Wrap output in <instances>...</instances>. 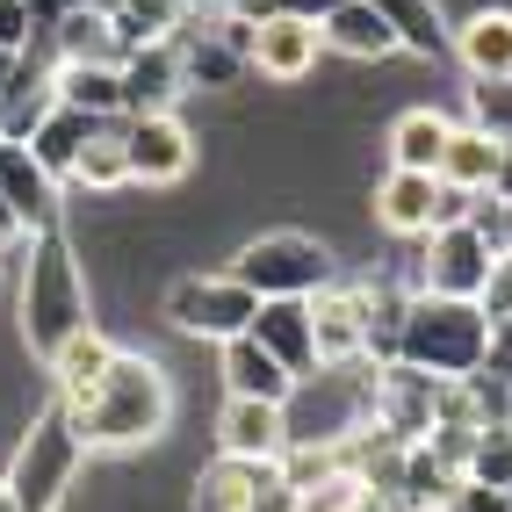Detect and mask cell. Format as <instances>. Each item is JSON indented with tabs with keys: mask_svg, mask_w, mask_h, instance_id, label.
I'll return each mask as SVG.
<instances>
[{
	"mask_svg": "<svg viewBox=\"0 0 512 512\" xmlns=\"http://www.w3.org/2000/svg\"><path fill=\"white\" fill-rule=\"evenodd\" d=\"M491 195H498V188H491ZM498 202H505V217H498V253H512V195H498Z\"/></svg>",
	"mask_w": 512,
	"mask_h": 512,
	"instance_id": "obj_41",
	"label": "cell"
},
{
	"mask_svg": "<svg viewBox=\"0 0 512 512\" xmlns=\"http://www.w3.org/2000/svg\"><path fill=\"white\" fill-rule=\"evenodd\" d=\"M123 152H130V188H174L195 174V130L174 109L123 116Z\"/></svg>",
	"mask_w": 512,
	"mask_h": 512,
	"instance_id": "obj_8",
	"label": "cell"
},
{
	"mask_svg": "<svg viewBox=\"0 0 512 512\" xmlns=\"http://www.w3.org/2000/svg\"><path fill=\"white\" fill-rule=\"evenodd\" d=\"M217 354H224V390H231V397H267V404H289V397H296V375L267 354L253 332L224 339Z\"/></svg>",
	"mask_w": 512,
	"mask_h": 512,
	"instance_id": "obj_17",
	"label": "cell"
},
{
	"mask_svg": "<svg viewBox=\"0 0 512 512\" xmlns=\"http://www.w3.org/2000/svg\"><path fill=\"white\" fill-rule=\"evenodd\" d=\"M368 311H375V289L325 282L311 296V332H318V361L325 368H347V361L368 354Z\"/></svg>",
	"mask_w": 512,
	"mask_h": 512,
	"instance_id": "obj_10",
	"label": "cell"
},
{
	"mask_svg": "<svg viewBox=\"0 0 512 512\" xmlns=\"http://www.w3.org/2000/svg\"><path fill=\"white\" fill-rule=\"evenodd\" d=\"M354 512H412L390 484H361V498H354Z\"/></svg>",
	"mask_w": 512,
	"mask_h": 512,
	"instance_id": "obj_38",
	"label": "cell"
},
{
	"mask_svg": "<svg viewBox=\"0 0 512 512\" xmlns=\"http://www.w3.org/2000/svg\"><path fill=\"white\" fill-rule=\"evenodd\" d=\"M253 339L296 375V383L325 368L318 361V332H311V296H267L260 311H253Z\"/></svg>",
	"mask_w": 512,
	"mask_h": 512,
	"instance_id": "obj_12",
	"label": "cell"
},
{
	"mask_svg": "<svg viewBox=\"0 0 512 512\" xmlns=\"http://www.w3.org/2000/svg\"><path fill=\"white\" fill-rule=\"evenodd\" d=\"M166 325L188 332V339H210V347H224V339L238 332H253V311H260V296L238 282V275H181L174 289H166Z\"/></svg>",
	"mask_w": 512,
	"mask_h": 512,
	"instance_id": "obj_6",
	"label": "cell"
},
{
	"mask_svg": "<svg viewBox=\"0 0 512 512\" xmlns=\"http://www.w3.org/2000/svg\"><path fill=\"white\" fill-rule=\"evenodd\" d=\"M246 512H303V491L289 484L282 469H267V476H260V491L246 498Z\"/></svg>",
	"mask_w": 512,
	"mask_h": 512,
	"instance_id": "obj_35",
	"label": "cell"
},
{
	"mask_svg": "<svg viewBox=\"0 0 512 512\" xmlns=\"http://www.w3.org/2000/svg\"><path fill=\"white\" fill-rule=\"evenodd\" d=\"M498 159H505L498 138H484L476 123H455V130H448V152H440V181H455V188H469V195H484V188L498 181Z\"/></svg>",
	"mask_w": 512,
	"mask_h": 512,
	"instance_id": "obj_26",
	"label": "cell"
},
{
	"mask_svg": "<svg viewBox=\"0 0 512 512\" xmlns=\"http://www.w3.org/2000/svg\"><path fill=\"white\" fill-rule=\"evenodd\" d=\"M0 512H22V505H15V491H8V484H0Z\"/></svg>",
	"mask_w": 512,
	"mask_h": 512,
	"instance_id": "obj_44",
	"label": "cell"
},
{
	"mask_svg": "<svg viewBox=\"0 0 512 512\" xmlns=\"http://www.w3.org/2000/svg\"><path fill=\"white\" fill-rule=\"evenodd\" d=\"M51 109H58V65H51V73H29V51H22L15 80L0 87V138H8V145H29V130H37Z\"/></svg>",
	"mask_w": 512,
	"mask_h": 512,
	"instance_id": "obj_21",
	"label": "cell"
},
{
	"mask_svg": "<svg viewBox=\"0 0 512 512\" xmlns=\"http://www.w3.org/2000/svg\"><path fill=\"white\" fill-rule=\"evenodd\" d=\"M484 354H491V318H484V303H476V296H426V289L404 296L390 361H412L419 375L455 383V375L484 368Z\"/></svg>",
	"mask_w": 512,
	"mask_h": 512,
	"instance_id": "obj_2",
	"label": "cell"
},
{
	"mask_svg": "<svg viewBox=\"0 0 512 512\" xmlns=\"http://www.w3.org/2000/svg\"><path fill=\"white\" fill-rule=\"evenodd\" d=\"M58 174L29 152V145H0V195H8V210L22 217V231H44L58 224Z\"/></svg>",
	"mask_w": 512,
	"mask_h": 512,
	"instance_id": "obj_14",
	"label": "cell"
},
{
	"mask_svg": "<svg viewBox=\"0 0 512 512\" xmlns=\"http://www.w3.org/2000/svg\"><path fill=\"white\" fill-rule=\"evenodd\" d=\"M101 123H109V116H87V109H73V101H58V109H51L37 130H29V152H37L51 174L65 181V174H73V159H80V145L94 138Z\"/></svg>",
	"mask_w": 512,
	"mask_h": 512,
	"instance_id": "obj_25",
	"label": "cell"
},
{
	"mask_svg": "<svg viewBox=\"0 0 512 512\" xmlns=\"http://www.w3.org/2000/svg\"><path fill=\"white\" fill-rule=\"evenodd\" d=\"M80 462H87V440H80L73 412L51 397L44 412L29 419L22 448H15V462H8V491H15V505H22V512H58L65 491L80 484Z\"/></svg>",
	"mask_w": 512,
	"mask_h": 512,
	"instance_id": "obj_4",
	"label": "cell"
},
{
	"mask_svg": "<svg viewBox=\"0 0 512 512\" xmlns=\"http://www.w3.org/2000/svg\"><path fill=\"white\" fill-rule=\"evenodd\" d=\"M37 8H29V0H0V51H29L37 44Z\"/></svg>",
	"mask_w": 512,
	"mask_h": 512,
	"instance_id": "obj_33",
	"label": "cell"
},
{
	"mask_svg": "<svg viewBox=\"0 0 512 512\" xmlns=\"http://www.w3.org/2000/svg\"><path fill=\"white\" fill-rule=\"evenodd\" d=\"M224 275H238L260 303L267 296H318L325 282H339L325 238H311V231H260V238H246Z\"/></svg>",
	"mask_w": 512,
	"mask_h": 512,
	"instance_id": "obj_5",
	"label": "cell"
},
{
	"mask_svg": "<svg viewBox=\"0 0 512 512\" xmlns=\"http://www.w3.org/2000/svg\"><path fill=\"white\" fill-rule=\"evenodd\" d=\"M87 440V455H123V448H152V440L166 433V419H174V383H166V368L152 354H123L101 368V383L65 404Z\"/></svg>",
	"mask_w": 512,
	"mask_h": 512,
	"instance_id": "obj_1",
	"label": "cell"
},
{
	"mask_svg": "<svg viewBox=\"0 0 512 512\" xmlns=\"http://www.w3.org/2000/svg\"><path fill=\"white\" fill-rule=\"evenodd\" d=\"M116 73H123V116H159V109H174V101L188 94V73H181L174 37L130 44Z\"/></svg>",
	"mask_w": 512,
	"mask_h": 512,
	"instance_id": "obj_11",
	"label": "cell"
},
{
	"mask_svg": "<svg viewBox=\"0 0 512 512\" xmlns=\"http://www.w3.org/2000/svg\"><path fill=\"white\" fill-rule=\"evenodd\" d=\"M484 368H498L505 383H512V318H505V325H491V354H484Z\"/></svg>",
	"mask_w": 512,
	"mask_h": 512,
	"instance_id": "obj_39",
	"label": "cell"
},
{
	"mask_svg": "<svg viewBox=\"0 0 512 512\" xmlns=\"http://www.w3.org/2000/svg\"><path fill=\"white\" fill-rule=\"evenodd\" d=\"M80 325H94L80 253L58 224H44V231H29V260H22V339H29L37 361H51Z\"/></svg>",
	"mask_w": 512,
	"mask_h": 512,
	"instance_id": "obj_3",
	"label": "cell"
},
{
	"mask_svg": "<svg viewBox=\"0 0 512 512\" xmlns=\"http://www.w3.org/2000/svg\"><path fill=\"white\" fill-rule=\"evenodd\" d=\"M462 476H469V484H498V491H505V476H512V419H498V426H476Z\"/></svg>",
	"mask_w": 512,
	"mask_h": 512,
	"instance_id": "obj_31",
	"label": "cell"
},
{
	"mask_svg": "<svg viewBox=\"0 0 512 512\" xmlns=\"http://www.w3.org/2000/svg\"><path fill=\"white\" fill-rule=\"evenodd\" d=\"M375 15L390 22L397 51H412V58H448L455 51V29L440 15V0H375Z\"/></svg>",
	"mask_w": 512,
	"mask_h": 512,
	"instance_id": "obj_22",
	"label": "cell"
},
{
	"mask_svg": "<svg viewBox=\"0 0 512 512\" xmlns=\"http://www.w3.org/2000/svg\"><path fill=\"white\" fill-rule=\"evenodd\" d=\"M0 145H8V138H0Z\"/></svg>",
	"mask_w": 512,
	"mask_h": 512,
	"instance_id": "obj_46",
	"label": "cell"
},
{
	"mask_svg": "<svg viewBox=\"0 0 512 512\" xmlns=\"http://www.w3.org/2000/svg\"><path fill=\"white\" fill-rule=\"evenodd\" d=\"M505 491H512V476H505Z\"/></svg>",
	"mask_w": 512,
	"mask_h": 512,
	"instance_id": "obj_45",
	"label": "cell"
},
{
	"mask_svg": "<svg viewBox=\"0 0 512 512\" xmlns=\"http://www.w3.org/2000/svg\"><path fill=\"white\" fill-rule=\"evenodd\" d=\"M58 65H123V29H116V15L109 8H87V0H73L58 22Z\"/></svg>",
	"mask_w": 512,
	"mask_h": 512,
	"instance_id": "obj_16",
	"label": "cell"
},
{
	"mask_svg": "<svg viewBox=\"0 0 512 512\" xmlns=\"http://www.w3.org/2000/svg\"><path fill=\"white\" fill-rule=\"evenodd\" d=\"M448 116L440 109H404L390 123V166H412V174H440V152H448Z\"/></svg>",
	"mask_w": 512,
	"mask_h": 512,
	"instance_id": "obj_27",
	"label": "cell"
},
{
	"mask_svg": "<svg viewBox=\"0 0 512 512\" xmlns=\"http://www.w3.org/2000/svg\"><path fill=\"white\" fill-rule=\"evenodd\" d=\"M318 22H303V15H253V73L260 80H275V87H296V80H311L318 73Z\"/></svg>",
	"mask_w": 512,
	"mask_h": 512,
	"instance_id": "obj_9",
	"label": "cell"
},
{
	"mask_svg": "<svg viewBox=\"0 0 512 512\" xmlns=\"http://www.w3.org/2000/svg\"><path fill=\"white\" fill-rule=\"evenodd\" d=\"M433 202H440V174L390 166L383 188H375V224H383L390 238H426L433 231Z\"/></svg>",
	"mask_w": 512,
	"mask_h": 512,
	"instance_id": "obj_15",
	"label": "cell"
},
{
	"mask_svg": "<svg viewBox=\"0 0 512 512\" xmlns=\"http://www.w3.org/2000/svg\"><path fill=\"white\" fill-rule=\"evenodd\" d=\"M73 188H87V195H116V188H130V152H123V116H109L94 130V138L80 145V159H73V174H65Z\"/></svg>",
	"mask_w": 512,
	"mask_h": 512,
	"instance_id": "obj_24",
	"label": "cell"
},
{
	"mask_svg": "<svg viewBox=\"0 0 512 512\" xmlns=\"http://www.w3.org/2000/svg\"><path fill=\"white\" fill-rule=\"evenodd\" d=\"M181 73H188V87H231L238 73H253V65H246L238 44H224L217 29H195V44L181 51Z\"/></svg>",
	"mask_w": 512,
	"mask_h": 512,
	"instance_id": "obj_29",
	"label": "cell"
},
{
	"mask_svg": "<svg viewBox=\"0 0 512 512\" xmlns=\"http://www.w3.org/2000/svg\"><path fill=\"white\" fill-rule=\"evenodd\" d=\"M469 123L484 138L512 145V80H469Z\"/></svg>",
	"mask_w": 512,
	"mask_h": 512,
	"instance_id": "obj_32",
	"label": "cell"
},
{
	"mask_svg": "<svg viewBox=\"0 0 512 512\" xmlns=\"http://www.w3.org/2000/svg\"><path fill=\"white\" fill-rule=\"evenodd\" d=\"M275 462H246V455H217L195 469V512H246V498L260 491V476Z\"/></svg>",
	"mask_w": 512,
	"mask_h": 512,
	"instance_id": "obj_23",
	"label": "cell"
},
{
	"mask_svg": "<svg viewBox=\"0 0 512 512\" xmlns=\"http://www.w3.org/2000/svg\"><path fill=\"white\" fill-rule=\"evenodd\" d=\"M455 58L469 80H512V15L505 8H476L455 29Z\"/></svg>",
	"mask_w": 512,
	"mask_h": 512,
	"instance_id": "obj_18",
	"label": "cell"
},
{
	"mask_svg": "<svg viewBox=\"0 0 512 512\" xmlns=\"http://www.w3.org/2000/svg\"><path fill=\"white\" fill-rule=\"evenodd\" d=\"M58 101L87 116H123V73L116 65H58Z\"/></svg>",
	"mask_w": 512,
	"mask_h": 512,
	"instance_id": "obj_28",
	"label": "cell"
},
{
	"mask_svg": "<svg viewBox=\"0 0 512 512\" xmlns=\"http://www.w3.org/2000/svg\"><path fill=\"white\" fill-rule=\"evenodd\" d=\"M339 0H260V15H303V22H325Z\"/></svg>",
	"mask_w": 512,
	"mask_h": 512,
	"instance_id": "obj_37",
	"label": "cell"
},
{
	"mask_svg": "<svg viewBox=\"0 0 512 512\" xmlns=\"http://www.w3.org/2000/svg\"><path fill=\"white\" fill-rule=\"evenodd\" d=\"M15 65H22V51H0V87L15 80Z\"/></svg>",
	"mask_w": 512,
	"mask_h": 512,
	"instance_id": "obj_43",
	"label": "cell"
},
{
	"mask_svg": "<svg viewBox=\"0 0 512 512\" xmlns=\"http://www.w3.org/2000/svg\"><path fill=\"white\" fill-rule=\"evenodd\" d=\"M498 246L476 224H433L419 238V289L426 296H484Z\"/></svg>",
	"mask_w": 512,
	"mask_h": 512,
	"instance_id": "obj_7",
	"label": "cell"
},
{
	"mask_svg": "<svg viewBox=\"0 0 512 512\" xmlns=\"http://www.w3.org/2000/svg\"><path fill=\"white\" fill-rule=\"evenodd\" d=\"M498 195H512V145H505V159H498V181H491Z\"/></svg>",
	"mask_w": 512,
	"mask_h": 512,
	"instance_id": "obj_42",
	"label": "cell"
},
{
	"mask_svg": "<svg viewBox=\"0 0 512 512\" xmlns=\"http://www.w3.org/2000/svg\"><path fill=\"white\" fill-rule=\"evenodd\" d=\"M15 238H29V231H22V217L8 210V195H0V253H8V246H15Z\"/></svg>",
	"mask_w": 512,
	"mask_h": 512,
	"instance_id": "obj_40",
	"label": "cell"
},
{
	"mask_svg": "<svg viewBox=\"0 0 512 512\" xmlns=\"http://www.w3.org/2000/svg\"><path fill=\"white\" fill-rule=\"evenodd\" d=\"M289 448V404L267 397H231L217 419V455H246V462H282Z\"/></svg>",
	"mask_w": 512,
	"mask_h": 512,
	"instance_id": "obj_13",
	"label": "cell"
},
{
	"mask_svg": "<svg viewBox=\"0 0 512 512\" xmlns=\"http://www.w3.org/2000/svg\"><path fill=\"white\" fill-rule=\"evenodd\" d=\"M476 303H484V318H491V325L512 318V253L491 260V282H484V296H476Z\"/></svg>",
	"mask_w": 512,
	"mask_h": 512,
	"instance_id": "obj_36",
	"label": "cell"
},
{
	"mask_svg": "<svg viewBox=\"0 0 512 512\" xmlns=\"http://www.w3.org/2000/svg\"><path fill=\"white\" fill-rule=\"evenodd\" d=\"M109 15L123 29V44H152V37H174L188 22V0H116Z\"/></svg>",
	"mask_w": 512,
	"mask_h": 512,
	"instance_id": "obj_30",
	"label": "cell"
},
{
	"mask_svg": "<svg viewBox=\"0 0 512 512\" xmlns=\"http://www.w3.org/2000/svg\"><path fill=\"white\" fill-rule=\"evenodd\" d=\"M318 37H325V51H339V58H361V65H375V58H390V51H397L390 22L375 15V0H339V8L318 22Z\"/></svg>",
	"mask_w": 512,
	"mask_h": 512,
	"instance_id": "obj_19",
	"label": "cell"
},
{
	"mask_svg": "<svg viewBox=\"0 0 512 512\" xmlns=\"http://www.w3.org/2000/svg\"><path fill=\"white\" fill-rule=\"evenodd\" d=\"M440 512H512V491H498V484H469V476H462V484L440 498Z\"/></svg>",
	"mask_w": 512,
	"mask_h": 512,
	"instance_id": "obj_34",
	"label": "cell"
},
{
	"mask_svg": "<svg viewBox=\"0 0 512 512\" xmlns=\"http://www.w3.org/2000/svg\"><path fill=\"white\" fill-rule=\"evenodd\" d=\"M109 361H116V339L101 332V325H80V332H73V339H65V347L44 361V368H51L58 404H80V397L101 383V368H109Z\"/></svg>",
	"mask_w": 512,
	"mask_h": 512,
	"instance_id": "obj_20",
	"label": "cell"
}]
</instances>
